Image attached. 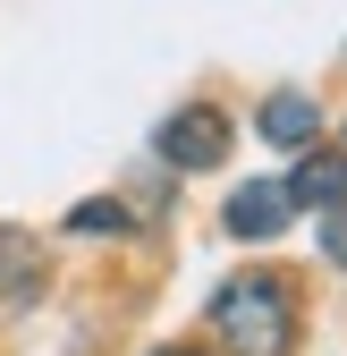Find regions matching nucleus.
<instances>
[{"mask_svg":"<svg viewBox=\"0 0 347 356\" xmlns=\"http://www.w3.org/2000/svg\"><path fill=\"white\" fill-rule=\"evenodd\" d=\"M322 254H330V263H339V272H347V204H339V212L322 220Z\"/></svg>","mask_w":347,"mask_h":356,"instance_id":"nucleus-8","label":"nucleus"},{"mask_svg":"<svg viewBox=\"0 0 347 356\" xmlns=\"http://www.w3.org/2000/svg\"><path fill=\"white\" fill-rule=\"evenodd\" d=\"M161 356H195V348H161Z\"/></svg>","mask_w":347,"mask_h":356,"instance_id":"nucleus-9","label":"nucleus"},{"mask_svg":"<svg viewBox=\"0 0 347 356\" xmlns=\"http://www.w3.org/2000/svg\"><path fill=\"white\" fill-rule=\"evenodd\" d=\"M221 153H229V111H212V102H187L161 127V161H178V170H212Z\"/></svg>","mask_w":347,"mask_h":356,"instance_id":"nucleus-2","label":"nucleus"},{"mask_svg":"<svg viewBox=\"0 0 347 356\" xmlns=\"http://www.w3.org/2000/svg\"><path fill=\"white\" fill-rule=\"evenodd\" d=\"M68 229H76V238H119V229H127V212L94 195V204H76V212H68Z\"/></svg>","mask_w":347,"mask_h":356,"instance_id":"nucleus-6","label":"nucleus"},{"mask_svg":"<svg viewBox=\"0 0 347 356\" xmlns=\"http://www.w3.org/2000/svg\"><path fill=\"white\" fill-rule=\"evenodd\" d=\"M288 212H296V204H288L280 178H246V187L229 195V229H237V238H280Z\"/></svg>","mask_w":347,"mask_h":356,"instance_id":"nucleus-3","label":"nucleus"},{"mask_svg":"<svg viewBox=\"0 0 347 356\" xmlns=\"http://www.w3.org/2000/svg\"><path fill=\"white\" fill-rule=\"evenodd\" d=\"M0 280H9V289H34V246L17 229H0Z\"/></svg>","mask_w":347,"mask_h":356,"instance_id":"nucleus-7","label":"nucleus"},{"mask_svg":"<svg viewBox=\"0 0 347 356\" xmlns=\"http://www.w3.org/2000/svg\"><path fill=\"white\" fill-rule=\"evenodd\" d=\"M254 127H263L271 145H314V127H322V102H314V94H271Z\"/></svg>","mask_w":347,"mask_h":356,"instance_id":"nucleus-5","label":"nucleus"},{"mask_svg":"<svg viewBox=\"0 0 347 356\" xmlns=\"http://www.w3.org/2000/svg\"><path fill=\"white\" fill-rule=\"evenodd\" d=\"M212 331H221L237 356H288L296 348V297L280 272H246L212 297Z\"/></svg>","mask_w":347,"mask_h":356,"instance_id":"nucleus-1","label":"nucleus"},{"mask_svg":"<svg viewBox=\"0 0 347 356\" xmlns=\"http://www.w3.org/2000/svg\"><path fill=\"white\" fill-rule=\"evenodd\" d=\"M280 187H288V204H305V212H339L347 204V153H305Z\"/></svg>","mask_w":347,"mask_h":356,"instance_id":"nucleus-4","label":"nucleus"}]
</instances>
